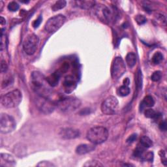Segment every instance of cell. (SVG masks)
I'll use <instances>...</instances> for the list:
<instances>
[{
	"label": "cell",
	"mask_w": 167,
	"mask_h": 167,
	"mask_svg": "<svg viewBox=\"0 0 167 167\" xmlns=\"http://www.w3.org/2000/svg\"><path fill=\"white\" fill-rule=\"evenodd\" d=\"M49 84L46 78L39 71H34L31 74V87L39 96L47 97L50 93Z\"/></svg>",
	"instance_id": "cell-1"
},
{
	"label": "cell",
	"mask_w": 167,
	"mask_h": 167,
	"mask_svg": "<svg viewBox=\"0 0 167 167\" xmlns=\"http://www.w3.org/2000/svg\"><path fill=\"white\" fill-rule=\"evenodd\" d=\"M86 137L91 143L93 144H101L108 139V131L104 127H94L88 130Z\"/></svg>",
	"instance_id": "cell-2"
},
{
	"label": "cell",
	"mask_w": 167,
	"mask_h": 167,
	"mask_svg": "<svg viewBox=\"0 0 167 167\" xmlns=\"http://www.w3.org/2000/svg\"><path fill=\"white\" fill-rule=\"evenodd\" d=\"M22 94L19 90H14L4 95L1 99V103L2 106L11 108L19 105L22 101Z\"/></svg>",
	"instance_id": "cell-3"
},
{
	"label": "cell",
	"mask_w": 167,
	"mask_h": 167,
	"mask_svg": "<svg viewBox=\"0 0 167 167\" xmlns=\"http://www.w3.org/2000/svg\"><path fill=\"white\" fill-rule=\"evenodd\" d=\"M56 105L63 112H71L80 107L81 101L75 97H68L59 101Z\"/></svg>",
	"instance_id": "cell-4"
},
{
	"label": "cell",
	"mask_w": 167,
	"mask_h": 167,
	"mask_svg": "<svg viewBox=\"0 0 167 167\" xmlns=\"http://www.w3.org/2000/svg\"><path fill=\"white\" fill-rule=\"evenodd\" d=\"M66 17L62 14H58L50 18L46 22L45 25V29L46 32L49 33H55L66 22Z\"/></svg>",
	"instance_id": "cell-5"
},
{
	"label": "cell",
	"mask_w": 167,
	"mask_h": 167,
	"mask_svg": "<svg viewBox=\"0 0 167 167\" xmlns=\"http://www.w3.org/2000/svg\"><path fill=\"white\" fill-rule=\"evenodd\" d=\"M39 43V39L35 34L31 33L25 38L23 42V49L26 54L31 56L35 54Z\"/></svg>",
	"instance_id": "cell-6"
},
{
	"label": "cell",
	"mask_w": 167,
	"mask_h": 167,
	"mask_svg": "<svg viewBox=\"0 0 167 167\" xmlns=\"http://www.w3.org/2000/svg\"><path fill=\"white\" fill-rule=\"evenodd\" d=\"M16 124L14 119L7 114L2 113L0 116V131L3 134L13 132L15 129Z\"/></svg>",
	"instance_id": "cell-7"
},
{
	"label": "cell",
	"mask_w": 167,
	"mask_h": 167,
	"mask_svg": "<svg viewBox=\"0 0 167 167\" xmlns=\"http://www.w3.org/2000/svg\"><path fill=\"white\" fill-rule=\"evenodd\" d=\"M126 71V67L123 60L121 57H115L111 67V76L114 80L122 77Z\"/></svg>",
	"instance_id": "cell-8"
},
{
	"label": "cell",
	"mask_w": 167,
	"mask_h": 167,
	"mask_svg": "<svg viewBox=\"0 0 167 167\" xmlns=\"http://www.w3.org/2000/svg\"><path fill=\"white\" fill-rule=\"evenodd\" d=\"M119 108L118 99L114 96H110L103 101L101 105V111L105 114L111 116L116 114Z\"/></svg>",
	"instance_id": "cell-9"
},
{
	"label": "cell",
	"mask_w": 167,
	"mask_h": 167,
	"mask_svg": "<svg viewBox=\"0 0 167 167\" xmlns=\"http://www.w3.org/2000/svg\"><path fill=\"white\" fill-rule=\"evenodd\" d=\"M36 106L39 111L45 114H49L53 112L56 107V104L52 103L47 97L41 96H39L36 99Z\"/></svg>",
	"instance_id": "cell-10"
},
{
	"label": "cell",
	"mask_w": 167,
	"mask_h": 167,
	"mask_svg": "<svg viewBox=\"0 0 167 167\" xmlns=\"http://www.w3.org/2000/svg\"><path fill=\"white\" fill-rule=\"evenodd\" d=\"M95 13L98 18L104 24H108L112 18L111 9L103 5H97L95 9Z\"/></svg>",
	"instance_id": "cell-11"
},
{
	"label": "cell",
	"mask_w": 167,
	"mask_h": 167,
	"mask_svg": "<svg viewBox=\"0 0 167 167\" xmlns=\"http://www.w3.org/2000/svg\"><path fill=\"white\" fill-rule=\"evenodd\" d=\"M80 133L79 130L70 127H65L61 129L59 132V136L63 139L71 140L75 139L79 137Z\"/></svg>",
	"instance_id": "cell-12"
},
{
	"label": "cell",
	"mask_w": 167,
	"mask_h": 167,
	"mask_svg": "<svg viewBox=\"0 0 167 167\" xmlns=\"http://www.w3.org/2000/svg\"><path fill=\"white\" fill-rule=\"evenodd\" d=\"M76 81L75 78L71 75H68L65 77L64 82H63V87L64 90L67 93H70L75 90L76 87Z\"/></svg>",
	"instance_id": "cell-13"
},
{
	"label": "cell",
	"mask_w": 167,
	"mask_h": 167,
	"mask_svg": "<svg viewBox=\"0 0 167 167\" xmlns=\"http://www.w3.org/2000/svg\"><path fill=\"white\" fill-rule=\"evenodd\" d=\"M95 149L94 144H83L78 145L76 148V153L78 155H85L86 153H90L92 151Z\"/></svg>",
	"instance_id": "cell-14"
},
{
	"label": "cell",
	"mask_w": 167,
	"mask_h": 167,
	"mask_svg": "<svg viewBox=\"0 0 167 167\" xmlns=\"http://www.w3.org/2000/svg\"><path fill=\"white\" fill-rule=\"evenodd\" d=\"M61 76V73L57 70L56 72L52 73L49 77L46 78L47 82L50 87H55L57 84L60 80V78Z\"/></svg>",
	"instance_id": "cell-15"
},
{
	"label": "cell",
	"mask_w": 167,
	"mask_h": 167,
	"mask_svg": "<svg viewBox=\"0 0 167 167\" xmlns=\"http://www.w3.org/2000/svg\"><path fill=\"white\" fill-rule=\"evenodd\" d=\"M74 3L76 7L86 10L90 9L95 5V2L94 1H75Z\"/></svg>",
	"instance_id": "cell-16"
},
{
	"label": "cell",
	"mask_w": 167,
	"mask_h": 167,
	"mask_svg": "<svg viewBox=\"0 0 167 167\" xmlns=\"http://www.w3.org/2000/svg\"><path fill=\"white\" fill-rule=\"evenodd\" d=\"M137 61V57L134 52H129L126 56V63L129 67H133L135 65Z\"/></svg>",
	"instance_id": "cell-17"
},
{
	"label": "cell",
	"mask_w": 167,
	"mask_h": 167,
	"mask_svg": "<svg viewBox=\"0 0 167 167\" xmlns=\"http://www.w3.org/2000/svg\"><path fill=\"white\" fill-rule=\"evenodd\" d=\"M1 159L2 161H5L9 166H14L16 164V161L13 157L8 153H1Z\"/></svg>",
	"instance_id": "cell-18"
},
{
	"label": "cell",
	"mask_w": 167,
	"mask_h": 167,
	"mask_svg": "<svg viewBox=\"0 0 167 167\" xmlns=\"http://www.w3.org/2000/svg\"><path fill=\"white\" fill-rule=\"evenodd\" d=\"M140 144L143 146L144 148L146 149H148L151 148L153 145L152 140H151L147 136H143V137H141L140 141Z\"/></svg>",
	"instance_id": "cell-19"
},
{
	"label": "cell",
	"mask_w": 167,
	"mask_h": 167,
	"mask_svg": "<svg viewBox=\"0 0 167 167\" xmlns=\"http://www.w3.org/2000/svg\"><path fill=\"white\" fill-rule=\"evenodd\" d=\"M155 104V101L153 98V97H151V95H147L146 96L143 101L142 102V105L144 107H152L154 106Z\"/></svg>",
	"instance_id": "cell-20"
},
{
	"label": "cell",
	"mask_w": 167,
	"mask_h": 167,
	"mask_svg": "<svg viewBox=\"0 0 167 167\" xmlns=\"http://www.w3.org/2000/svg\"><path fill=\"white\" fill-rule=\"evenodd\" d=\"M67 5V2L65 0H60L57 1L52 6V9L53 11H57V10L64 9Z\"/></svg>",
	"instance_id": "cell-21"
},
{
	"label": "cell",
	"mask_w": 167,
	"mask_h": 167,
	"mask_svg": "<svg viewBox=\"0 0 167 167\" xmlns=\"http://www.w3.org/2000/svg\"><path fill=\"white\" fill-rule=\"evenodd\" d=\"M163 59H164L163 54L161 53L160 52H155V53L153 54L152 59H151V61H152V63L154 65H158L161 61H163Z\"/></svg>",
	"instance_id": "cell-22"
},
{
	"label": "cell",
	"mask_w": 167,
	"mask_h": 167,
	"mask_svg": "<svg viewBox=\"0 0 167 167\" xmlns=\"http://www.w3.org/2000/svg\"><path fill=\"white\" fill-rule=\"evenodd\" d=\"M145 116L148 118L151 119H156L158 118L160 116V114H158L156 111H155L153 109H147L144 112Z\"/></svg>",
	"instance_id": "cell-23"
},
{
	"label": "cell",
	"mask_w": 167,
	"mask_h": 167,
	"mask_svg": "<svg viewBox=\"0 0 167 167\" xmlns=\"http://www.w3.org/2000/svg\"><path fill=\"white\" fill-rule=\"evenodd\" d=\"M118 93L119 96L122 97L127 96L130 93V89L128 86L123 85L119 87L118 90Z\"/></svg>",
	"instance_id": "cell-24"
},
{
	"label": "cell",
	"mask_w": 167,
	"mask_h": 167,
	"mask_svg": "<svg viewBox=\"0 0 167 167\" xmlns=\"http://www.w3.org/2000/svg\"><path fill=\"white\" fill-rule=\"evenodd\" d=\"M146 150V148H144L143 146H141L140 144L138 145L137 148L134 151V155L136 157H142L144 151Z\"/></svg>",
	"instance_id": "cell-25"
},
{
	"label": "cell",
	"mask_w": 167,
	"mask_h": 167,
	"mask_svg": "<svg viewBox=\"0 0 167 167\" xmlns=\"http://www.w3.org/2000/svg\"><path fill=\"white\" fill-rule=\"evenodd\" d=\"M13 82V78L10 76H8L6 78H5L4 80L2 82V88H6L8 86H10V84H12Z\"/></svg>",
	"instance_id": "cell-26"
},
{
	"label": "cell",
	"mask_w": 167,
	"mask_h": 167,
	"mask_svg": "<svg viewBox=\"0 0 167 167\" xmlns=\"http://www.w3.org/2000/svg\"><path fill=\"white\" fill-rule=\"evenodd\" d=\"M19 5L15 2H11L9 3L7 8L9 10L12 12H16L19 9Z\"/></svg>",
	"instance_id": "cell-27"
},
{
	"label": "cell",
	"mask_w": 167,
	"mask_h": 167,
	"mask_svg": "<svg viewBox=\"0 0 167 167\" xmlns=\"http://www.w3.org/2000/svg\"><path fill=\"white\" fill-rule=\"evenodd\" d=\"M162 77V72L159 71H155L151 76V79L153 82H158L161 80Z\"/></svg>",
	"instance_id": "cell-28"
},
{
	"label": "cell",
	"mask_w": 167,
	"mask_h": 167,
	"mask_svg": "<svg viewBox=\"0 0 167 167\" xmlns=\"http://www.w3.org/2000/svg\"><path fill=\"white\" fill-rule=\"evenodd\" d=\"M135 20H136V22H137V24L139 25L144 24L146 22V21H147V19H146V18L144 15H140V14L136 16Z\"/></svg>",
	"instance_id": "cell-29"
},
{
	"label": "cell",
	"mask_w": 167,
	"mask_h": 167,
	"mask_svg": "<svg viewBox=\"0 0 167 167\" xmlns=\"http://www.w3.org/2000/svg\"><path fill=\"white\" fill-rule=\"evenodd\" d=\"M84 166H103V165L100 163V162L93 160L87 161L84 165Z\"/></svg>",
	"instance_id": "cell-30"
},
{
	"label": "cell",
	"mask_w": 167,
	"mask_h": 167,
	"mask_svg": "<svg viewBox=\"0 0 167 167\" xmlns=\"http://www.w3.org/2000/svg\"><path fill=\"white\" fill-rule=\"evenodd\" d=\"M5 34H4V29H2L1 33V50H3V49L5 48V43H6V37H5Z\"/></svg>",
	"instance_id": "cell-31"
},
{
	"label": "cell",
	"mask_w": 167,
	"mask_h": 167,
	"mask_svg": "<svg viewBox=\"0 0 167 167\" xmlns=\"http://www.w3.org/2000/svg\"><path fill=\"white\" fill-rule=\"evenodd\" d=\"M143 159L148 161H152L153 159V152H148L146 155H143Z\"/></svg>",
	"instance_id": "cell-32"
},
{
	"label": "cell",
	"mask_w": 167,
	"mask_h": 167,
	"mask_svg": "<svg viewBox=\"0 0 167 167\" xmlns=\"http://www.w3.org/2000/svg\"><path fill=\"white\" fill-rule=\"evenodd\" d=\"M7 70H8V65L7 64V63L5 62V61L2 60L1 62V72L2 73H4V72H6Z\"/></svg>",
	"instance_id": "cell-33"
},
{
	"label": "cell",
	"mask_w": 167,
	"mask_h": 167,
	"mask_svg": "<svg viewBox=\"0 0 167 167\" xmlns=\"http://www.w3.org/2000/svg\"><path fill=\"white\" fill-rule=\"evenodd\" d=\"M42 20H43V18H42L41 16H40V17L37 19L36 20H35L34 22L33 23V28H38L39 26L40 25L41 22H42Z\"/></svg>",
	"instance_id": "cell-34"
},
{
	"label": "cell",
	"mask_w": 167,
	"mask_h": 167,
	"mask_svg": "<svg viewBox=\"0 0 167 167\" xmlns=\"http://www.w3.org/2000/svg\"><path fill=\"white\" fill-rule=\"evenodd\" d=\"M159 129L161 130H162V131H166V122L165 120H164V121L161 122L160 123H159Z\"/></svg>",
	"instance_id": "cell-35"
},
{
	"label": "cell",
	"mask_w": 167,
	"mask_h": 167,
	"mask_svg": "<svg viewBox=\"0 0 167 167\" xmlns=\"http://www.w3.org/2000/svg\"><path fill=\"white\" fill-rule=\"evenodd\" d=\"M137 135L136 134H133L130 136V137L127 139V142L128 143H133L134 141L137 139Z\"/></svg>",
	"instance_id": "cell-36"
},
{
	"label": "cell",
	"mask_w": 167,
	"mask_h": 167,
	"mask_svg": "<svg viewBox=\"0 0 167 167\" xmlns=\"http://www.w3.org/2000/svg\"><path fill=\"white\" fill-rule=\"evenodd\" d=\"M38 166H54L53 164L50 163V162H46V161H43V162H40V163L37 165Z\"/></svg>",
	"instance_id": "cell-37"
},
{
	"label": "cell",
	"mask_w": 167,
	"mask_h": 167,
	"mask_svg": "<svg viewBox=\"0 0 167 167\" xmlns=\"http://www.w3.org/2000/svg\"><path fill=\"white\" fill-rule=\"evenodd\" d=\"M129 83H130V80L128 78H126L125 79L123 80V85L128 86L129 85Z\"/></svg>",
	"instance_id": "cell-38"
},
{
	"label": "cell",
	"mask_w": 167,
	"mask_h": 167,
	"mask_svg": "<svg viewBox=\"0 0 167 167\" xmlns=\"http://www.w3.org/2000/svg\"><path fill=\"white\" fill-rule=\"evenodd\" d=\"M5 24H6V20H5V19L3 18V17H1V25H5Z\"/></svg>",
	"instance_id": "cell-39"
},
{
	"label": "cell",
	"mask_w": 167,
	"mask_h": 167,
	"mask_svg": "<svg viewBox=\"0 0 167 167\" xmlns=\"http://www.w3.org/2000/svg\"><path fill=\"white\" fill-rule=\"evenodd\" d=\"M0 5H1V10H2V7H3V3L2 1H0Z\"/></svg>",
	"instance_id": "cell-40"
}]
</instances>
